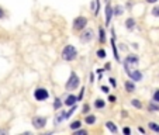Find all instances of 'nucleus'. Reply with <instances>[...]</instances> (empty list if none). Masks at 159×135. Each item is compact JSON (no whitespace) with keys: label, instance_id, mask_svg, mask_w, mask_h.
I'll return each mask as SVG.
<instances>
[{"label":"nucleus","instance_id":"obj_19","mask_svg":"<svg viewBox=\"0 0 159 135\" xmlns=\"http://www.w3.org/2000/svg\"><path fill=\"white\" fill-rule=\"evenodd\" d=\"M131 104H132V107H135V108H141V107H142V104L140 103V100H137V99L131 100Z\"/></svg>","mask_w":159,"mask_h":135},{"label":"nucleus","instance_id":"obj_7","mask_svg":"<svg viewBox=\"0 0 159 135\" xmlns=\"http://www.w3.org/2000/svg\"><path fill=\"white\" fill-rule=\"evenodd\" d=\"M76 101H79L78 97H76V96H73V94H69L66 99H65L63 104H65V106H68V107H72V106H75V104H76Z\"/></svg>","mask_w":159,"mask_h":135},{"label":"nucleus","instance_id":"obj_12","mask_svg":"<svg viewBox=\"0 0 159 135\" xmlns=\"http://www.w3.org/2000/svg\"><path fill=\"white\" fill-rule=\"evenodd\" d=\"M106 127H107L108 130H110V131L113 132V134H117V131H118V130H117V127H115V125H114V123H111V121L106 123Z\"/></svg>","mask_w":159,"mask_h":135},{"label":"nucleus","instance_id":"obj_2","mask_svg":"<svg viewBox=\"0 0 159 135\" xmlns=\"http://www.w3.org/2000/svg\"><path fill=\"white\" fill-rule=\"evenodd\" d=\"M138 68V56L137 55H128L124 61V69L125 72H131V70H135Z\"/></svg>","mask_w":159,"mask_h":135},{"label":"nucleus","instance_id":"obj_18","mask_svg":"<svg viewBox=\"0 0 159 135\" xmlns=\"http://www.w3.org/2000/svg\"><path fill=\"white\" fill-rule=\"evenodd\" d=\"M148 127L151 128V130H152L154 132H159V125L156 124V123H149Z\"/></svg>","mask_w":159,"mask_h":135},{"label":"nucleus","instance_id":"obj_11","mask_svg":"<svg viewBox=\"0 0 159 135\" xmlns=\"http://www.w3.org/2000/svg\"><path fill=\"white\" fill-rule=\"evenodd\" d=\"M99 40H100L101 44L106 42V31H104L103 27H99Z\"/></svg>","mask_w":159,"mask_h":135},{"label":"nucleus","instance_id":"obj_3","mask_svg":"<svg viewBox=\"0 0 159 135\" xmlns=\"http://www.w3.org/2000/svg\"><path fill=\"white\" fill-rule=\"evenodd\" d=\"M79 83H80L79 76L75 72H72L70 73V76H69V79H68V82H66V90H75V89L79 86Z\"/></svg>","mask_w":159,"mask_h":135},{"label":"nucleus","instance_id":"obj_4","mask_svg":"<svg viewBox=\"0 0 159 135\" xmlns=\"http://www.w3.org/2000/svg\"><path fill=\"white\" fill-rule=\"evenodd\" d=\"M86 26H87V18H86V17H83V16H79V17L75 18L73 28L76 30V31H82L83 28H86Z\"/></svg>","mask_w":159,"mask_h":135},{"label":"nucleus","instance_id":"obj_28","mask_svg":"<svg viewBox=\"0 0 159 135\" xmlns=\"http://www.w3.org/2000/svg\"><path fill=\"white\" fill-rule=\"evenodd\" d=\"M122 132H125V134H131V130H129V128H124V130H122Z\"/></svg>","mask_w":159,"mask_h":135},{"label":"nucleus","instance_id":"obj_1","mask_svg":"<svg viewBox=\"0 0 159 135\" xmlns=\"http://www.w3.org/2000/svg\"><path fill=\"white\" fill-rule=\"evenodd\" d=\"M76 56H78V51H76V48H75L73 45H66V47L63 48V51H62V59L63 61L70 62V61H75Z\"/></svg>","mask_w":159,"mask_h":135},{"label":"nucleus","instance_id":"obj_30","mask_svg":"<svg viewBox=\"0 0 159 135\" xmlns=\"http://www.w3.org/2000/svg\"><path fill=\"white\" fill-rule=\"evenodd\" d=\"M87 111H89V106H87V104H86V106L83 107V113H87Z\"/></svg>","mask_w":159,"mask_h":135},{"label":"nucleus","instance_id":"obj_29","mask_svg":"<svg viewBox=\"0 0 159 135\" xmlns=\"http://www.w3.org/2000/svg\"><path fill=\"white\" fill-rule=\"evenodd\" d=\"M101 90H103L104 93H108V87H107V86H101Z\"/></svg>","mask_w":159,"mask_h":135},{"label":"nucleus","instance_id":"obj_21","mask_svg":"<svg viewBox=\"0 0 159 135\" xmlns=\"http://www.w3.org/2000/svg\"><path fill=\"white\" fill-rule=\"evenodd\" d=\"M97 56H99L100 59H104L106 58V51H104V49H99V51H97Z\"/></svg>","mask_w":159,"mask_h":135},{"label":"nucleus","instance_id":"obj_5","mask_svg":"<svg viewBox=\"0 0 159 135\" xmlns=\"http://www.w3.org/2000/svg\"><path fill=\"white\" fill-rule=\"evenodd\" d=\"M34 97H35V100L37 101H44V100H47L49 97V93L47 89L44 87H38L37 90L34 91Z\"/></svg>","mask_w":159,"mask_h":135},{"label":"nucleus","instance_id":"obj_25","mask_svg":"<svg viewBox=\"0 0 159 135\" xmlns=\"http://www.w3.org/2000/svg\"><path fill=\"white\" fill-rule=\"evenodd\" d=\"M152 14L155 16V17H159V6H156V7L152 9Z\"/></svg>","mask_w":159,"mask_h":135},{"label":"nucleus","instance_id":"obj_33","mask_svg":"<svg viewBox=\"0 0 159 135\" xmlns=\"http://www.w3.org/2000/svg\"><path fill=\"white\" fill-rule=\"evenodd\" d=\"M147 2H148V3H156L158 0H147Z\"/></svg>","mask_w":159,"mask_h":135},{"label":"nucleus","instance_id":"obj_27","mask_svg":"<svg viewBox=\"0 0 159 135\" xmlns=\"http://www.w3.org/2000/svg\"><path fill=\"white\" fill-rule=\"evenodd\" d=\"M108 101H110V103H115V96H110V97H108Z\"/></svg>","mask_w":159,"mask_h":135},{"label":"nucleus","instance_id":"obj_31","mask_svg":"<svg viewBox=\"0 0 159 135\" xmlns=\"http://www.w3.org/2000/svg\"><path fill=\"white\" fill-rule=\"evenodd\" d=\"M4 17V11H3V9L0 7V18H3Z\"/></svg>","mask_w":159,"mask_h":135},{"label":"nucleus","instance_id":"obj_15","mask_svg":"<svg viewBox=\"0 0 159 135\" xmlns=\"http://www.w3.org/2000/svg\"><path fill=\"white\" fill-rule=\"evenodd\" d=\"M104 106H106V101H104L103 99H97L96 101H94V107H96V108H104Z\"/></svg>","mask_w":159,"mask_h":135},{"label":"nucleus","instance_id":"obj_23","mask_svg":"<svg viewBox=\"0 0 159 135\" xmlns=\"http://www.w3.org/2000/svg\"><path fill=\"white\" fill-rule=\"evenodd\" d=\"M152 99H154L155 103H159V89L155 90V93H154V96H152Z\"/></svg>","mask_w":159,"mask_h":135},{"label":"nucleus","instance_id":"obj_26","mask_svg":"<svg viewBox=\"0 0 159 135\" xmlns=\"http://www.w3.org/2000/svg\"><path fill=\"white\" fill-rule=\"evenodd\" d=\"M108 80H110V84H113L114 87H115V86H117V83H115V79H114V77H110Z\"/></svg>","mask_w":159,"mask_h":135},{"label":"nucleus","instance_id":"obj_24","mask_svg":"<svg viewBox=\"0 0 159 135\" xmlns=\"http://www.w3.org/2000/svg\"><path fill=\"white\" fill-rule=\"evenodd\" d=\"M149 110H151V111H159V104H155V103H152L151 106H149Z\"/></svg>","mask_w":159,"mask_h":135},{"label":"nucleus","instance_id":"obj_13","mask_svg":"<svg viewBox=\"0 0 159 135\" xmlns=\"http://www.w3.org/2000/svg\"><path fill=\"white\" fill-rule=\"evenodd\" d=\"M85 121H86V124H89V125H93V124H94V123H96V117H94V115H93V114H90V115H86Z\"/></svg>","mask_w":159,"mask_h":135},{"label":"nucleus","instance_id":"obj_22","mask_svg":"<svg viewBox=\"0 0 159 135\" xmlns=\"http://www.w3.org/2000/svg\"><path fill=\"white\" fill-rule=\"evenodd\" d=\"M61 106H62L61 100H59V99H55V103H54V108H55V110H59Z\"/></svg>","mask_w":159,"mask_h":135},{"label":"nucleus","instance_id":"obj_9","mask_svg":"<svg viewBox=\"0 0 159 135\" xmlns=\"http://www.w3.org/2000/svg\"><path fill=\"white\" fill-rule=\"evenodd\" d=\"M111 34H113V38H111V47H113V49H114V58L117 62H120V56H118V52H117V48H115V37H114V30L111 31Z\"/></svg>","mask_w":159,"mask_h":135},{"label":"nucleus","instance_id":"obj_10","mask_svg":"<svg viewBox=\"0 0 159 135\" xmlns=\"http://www.w3.org/2000/svg\"><path fill=\"white\" fill-rule=\"evenodd\" d=\"M82 40H83V41L93 40V31H92V30H87V31H85V33L82 34Z\"/></svg>","mask_w":159,"mask_h":135},{"label":"nucleus","instance_id":"obj_6","mask_svg":"<svg viewBox=\"0 0 159 135\" xmlns=\"http://www.w3.org/2000/svg\"><path fill=\"white\" fill-rule=\"evenodd\" d=\"M33 125L34 128H37V130H41V128H44L47 125V117H41V115H35L33 118Z\"/></svg>","mask_w":159,"mask_h":135},{"label":"nucleus","instance_id":"obj_8","mask_svg":"<svg viewBox=\"0 0 159 135\" xmlns=\"http://www.w3.org/2000/svg\"><path fill=\"white\" fill-rule=\"evenodd\" d=\"M111 16H113V7H111V4L107 2V4H106V24H110L111 21Z\"/></svg>","mask_w":159,"mask_h":135},{"label":"nucleus","instance_id":"obj_17","mask_svg":"<svg viewBox=\"0 0 159 135\" xmlns=\"http://www.w3.org/2000/svg\"><path fill=\"white\" fill-rule=\"evenodd\" d=\"M125 26H127V28L128 30H132L134 27H135V21H134V18H128L125 21Z\"/></svg>","mask_w":159,"mask_h":135},{"label":"nucleus","instance_id":"obj_20","mask_svg":"<svg viewBox=\"0 0 159 135\" xmlns=\"http://www.w3.org/2000/svg\"><path fill=\"white\" fill-rule=\"evenodd\" d=\"M121 13H122V7H121V6H115V7H114V14L115 16H121Z\"/></svg>","mask_w":159,"mask_h":135},{"label":"nucleus","instance_id":"obj_14","mask_svg":"<svg viewBox=\"0 0 159 135\" xmlns=\"http://www.w3.org/2000/svg\"><path fill=\"white\" fill-rule=\"evenodd\" d=\"M69 127H70V130H73V131H75V130H79V128L82 127V123H80V120H75L73 123H72V124L69 125Z\"/></svg>","mask_w":159,"mask_h":135},{"label":"nucleus","instance_id":"obj_32","mask_svg":"<svg viewBox=\"0 0 159 135\" xmlns=\"http://www.w3.org/2000/svg\"><path fill=\"white\" fill-rule=\"evenodd\" d=\"M76 134H78V135H79V134H86V131H83V130H79Z\"/></svg>","mask_w":159,"mask_h":135},{"label":"nucleus","instance_id":"obj_16","mask_svg":"<svg viewBox=\"0 0 159 135\" xmlns=\"http://www.w3.org/2000/svg\"><path fill=\"white\" fill-rule=\"evenodd\" d=\"M125 89H127V91H128V93H131V91L135 90V84H134L132 82L127 80V82H125Z\"/></svg>","mask_w":159,"mask_h":135}]
</instances>
